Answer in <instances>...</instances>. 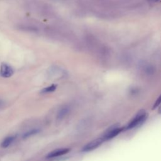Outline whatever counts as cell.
Masks as SVG:
<instances>
[{"label":"cell","mask_w":161,"mask_h":161,"mask_svg":"<svg viewBox=\"0 0 161 161\" xmlns=\"http://www.w3.org/2000/svg\"><path fill=\"white\" fill-rule=\"evenodd\" d=\"M147 118V114L146 112L143 111H140L132 119L131 121L129 122L126 126V129H132L135 127H136L138 126H140L141 124H142Z\"/></svg>","instance_id":"cell-1"},{"label":"cell","mask_w":161,"mask_h":161,"mask_svg":"<svg viewBox=\"0 0 161 161\" xmlns=\"http://www.w3.org/2000/svg\"><path fill=\"white\" fill-rule=\"evenodd\" d=\"M103 138H97L96 140H94L89 143H88L87 145H86L82 149L83 152H89L91 150H94L95 148H97L100 145H101L102 142H103Z\"/></svg>","instance_id":"cell-2"},{"label":"cell","mask_w":161,"mask_h":161,"mask_svg":"<svg viewBox=\"0 0 161 161\" xmlns=\"http://www.w3.org/2000/svg\"><path fill=\"white\" fill-rule=\"evenodd\" d=\"M13 68L8 64L3 63L0 67V75L4 78L11 77L13 74Z\"/></svg>","instance_id":"cell-3"},{"label":"cell","mask_w":161,"mask_h":161,"mask_svg":"<svg viewBox=\"0 0 161 161\" xmlns=\"http://www.w3.org/2000/svg\"><path fill=\"white\" fill-rule=\"evenodd\" d=\"M123 128H120V127H115L113 129H111V130L108 131L105 135L103 137V140H110L113 138H114V136H116V135H118L121 131H122Z\"/></svg>","instance_id":"cell-4"},{"label":"cell","mask_w":161,"mask_h":161,"mask_svg":"<svg viewBox=\"0 0 161 161\" xmlns=\"http://www.w3.org/2000/svg\"><path fill=\"white\" fill-rule=\"evenodd\" d=\"M70 149L67 148H60L57 149L55 150H53L51 152H50L47 155V158H53V157H57L62 155H64L69 152Z\"/></svg>","instance_id":"cell-5"},{"label":"cell","mask_w":161,"mask_h":161,"mask_svg":"<svg viewBox=\"0 0 161 161\" xmlns=\"http://www.w3.org/2000/svg\"><path fill=\"white\" fill-rule=\"evenodd\" d=\"M15 136H9L6 138L2 141L1 143V147L3 148H7L8 147L14 140Z\"/></svg>","instance_id":"cell-6"},{"label":"cell","mask_w":161,"mask_h":161,"mask_svg":"<svg viewBox=\"0 0 161 161\" xmlns=\"http://www.w3.org/2000/svg\"><path fill=\"white\" fill-rule=\"evenodd\" d=\"M68 111H69L68 108H67V107L63 108L61 109L59 111V112L58 113L57 118L59 119H62V118L68 113Z\"/></svg>","instance_id":"cell-7"},{"label":"cell","mask_w":161,"mask_h":161,"mask_svg":"<svg viewBox=\"0 0 161 161\" xmlns=\"http://www.w3.org/2000/svg\"><path fill=\"white\" fill-rule=\"evenodd\" d=\"M38 131H39V130H38V129H33V130H30V131H29L25 133L23 135V137L24 138H28V137H29V136H31V135H33L37 133Z\"/></svg>","instance_id":"cell-8"},{"label":"cell","mask_w":161,"mask_h":161,"mask_svg":"<svg viewBox=\"0 0 161 161\" xmlns=\"http://www.w3.org/2000/svg\"><path fill=\"white\" fill-rule=\"evenodd\" d=\"M56 89V86L55 85H52L50 86H48L47 87L44 88L42 92H53Z\"/></svg>","instance_id":"cell-9"},{"label":"cell","mask_w":161,"mask_h":161,"mask_svg":"<svg viewBox=\"0 0 161 161\" xmlns=\"http://www.w3.org/2000/svg\"><path fill=\"white\" fill-rule=\"evenodd\" d=\"M160 99H161V97L160 96V97L158 98V99L156 101V102H155V104H154V106H153V108H157V107L160 104Z\"/></svg>","instance_id":"cell-10"},{"label":"cell","mask_w":161,"mask_h":161,"mask_svg":"<svg viewBox=\"0 0 161 161\" xmlns=\"http://www.w3.org/2000/svg\"><path fill=\"white\" fill-rule=\"evenodd\" d=\"M4 102L3 100L0 99V109L4 108Z\"/></svg>","instance_id":"cell-11"},{"label":"cell","mask_w":161,"mask_h":161,"mask_svg":"<svg viewBox=\"0 0 161 161\" xmlns=\"http://www.w3.org/2000/svg\"><path fill=\"white\" fill-rule=\"evenodd\" d=\"M152 1H158V0H152Z\"/></svg>","instance_id":"cell-12"}]
</instances>
